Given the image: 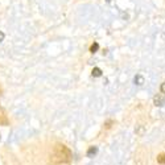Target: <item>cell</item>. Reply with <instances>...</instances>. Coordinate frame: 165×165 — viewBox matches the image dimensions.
Instances as JSON below:
<instances>
[{"label": "cell", "instance_id": "cell-9", "mask_svg": "<svg viewBox=\"0 0 165 165\" xmlns=\"http://www.w3.org/2000/svg\"><path fill=\"white\" fill-rule=\"evenodd\" d=\"M3 40H4V33L1 32V30H0V42H1Z\"/></svg>", "mask_w": 165, "mask_h": 165}, {"label": "cell", "instance_id": "cell-8", "mask_svg": "<svg viewBox=\"0 0 165 165\" xmlns=\"http://www.w3.org/2000/svg\"><path fill=\"white\" fill-rule=\"evenodd\" d=\"M160 90H161V93L165 94V82L161 83V86H160Z\"/></svg>", "mask_w": 165, "mask_h": 165}, {"label": "cell", "instance_id": "cell-7", "mask_svg": "<svg viewBox=\"0 0 165 165\" xmlns=\"http://www.w3.org/2000/svg\"><path fill=\"white\" fill-rule=\"evenodd\" d=\"M157 161L160 162V164H165V153H161L157 156Z\"/></svg>", "mask_w": 165, "mask_h": 165}, {"label": "cell", "instance_id": "cell-6", "mask_svg": "<svg viewBox=\"0 0 165 165\" xmlns=\"http://www.w3.org/2000/svg\"><path fill=\"white\" fill-rule=\"evenodd\" d=\"M98 49H99V45H98V42H94L93 45L90 46V52H91V53H95Z\"/></svg>", "mask_w": 165, "mask_h": 165}, {"label": "cell", "instance_id": "cell-1", "mask_svg": "<svg viewBox=\"0 0 165 165\" xmlns=\"http://www.w3.org/2000/svg\"><path fill=\"white\" fill-rule=\"evenodd\" d=\"M72 158V152L68 147H65L62 144H57L53 149L52 153V162L54 164H64V162H69Z\"/></svg>", "mask_w": 165, "mask_h": 165}, {"label": "cell", "instance_id": "cell-3", "mask_svg": "<svg viewBox=\"0 0 165 165\" xmlns=\"http://www.w3.org/2000/svg\"><path fill=\"white\" fill-rule=\"evenodd\" d=\"M97 152H98L97 147H90L89 151H87V156H89V157H93L94 154H97Z\"/></svg>", "mask_w": 165, "mask_h": 165}, {"label": "cell", "instance_id": "cell-4", "mask_svg": "<svg viewBox=\"0 0 165 165\" xmlns=\"http://www.w3.org/2000/svg\"><path fill=\"white\" fill-rule=\"evenodd\" d=\"M91 74H93V77H101L102 76V70L99 68H94Z\"/></svg>", "mask_w": 165, "mask_h": 165}, {"label": "cell", "instance_id": "cell-2", "mask_svg": "<svg viewBox=\"0 0 165 165\" xmlns=\"http://www.w3.org/2000/svg\"><path fill=\"white\" fill-rule=\"evenodd\" d=\"M153 103H154V106L161 107V106H164V104H165V98L162 97V95H156L154 99H153Z\"/></svg>", "mask_w": 165, "mask_h": 165}, {"label": "cell", "instance_id": "cell-5", "mask_svg": "<svg viewBox=\"0 0 165 165\" xmlns=\"http://www.w3.org/2000/svg\"><path fill=\"white\" fill-rule=\"evenodd\" d=\"M135 83H136V85H143L144 83V78H143V76H136L135 77Z\"/></svg>", "mask_w": 165, "mask_h": 165}]
</instances>
